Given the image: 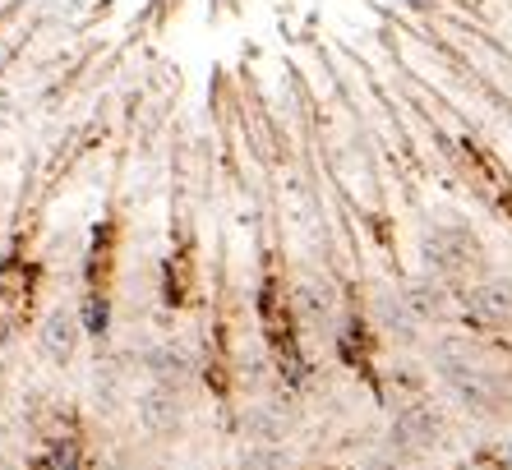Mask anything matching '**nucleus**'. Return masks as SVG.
Instances as JSON below:
<instances>
[{"label":"nucleus","mask_w":512,"mask_h":470,"mask_svg":"<svg viewBox=\"0 0 512 470\" xmlns=\"http://www.w3.org/2000/svg\"><path fill=\"white\" fill-rule=\"evenodd\" d=\"M485 457L494 461V470H512V429L503 438H494V447H489Z\"/></svg>","instance_id":"f03ea898"},{"label":"nucleus","mask_w":512,"mask_h":470,"mask_svg":"<svg viewBox=\"0 0 512 470\" xmlns=\"http://www.w3.org/2000/svg\"><path fill=\"white\" fill-rule=\"evenodd\" d=\"M457 309H462V314L471 318V328L485 332V337H503V332H512V277L489 272V277L466 282Z\"/></svg>","instance_id":"f257e3e1"},{"label":"nucleus","mask_w":512,"mask_h":470,"mask_svg":"<svg viewBox=\"0 0 512 470\" xmlns=\"http://www.w3.org/2000/svg\"><path fill=\"white\" fill-rule=\"evenodd\" d=\"M453 470H494V461H489V457H462Z\"/></svg>","instance_id":"7ed1b4c3"}]
</instances>
